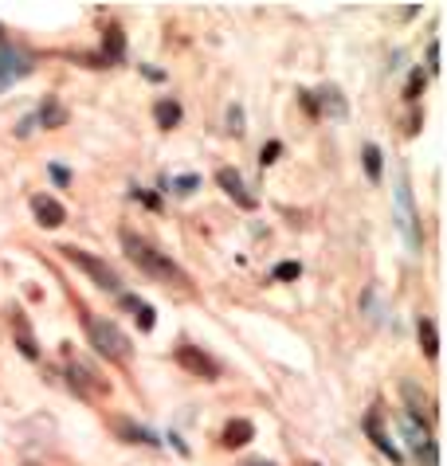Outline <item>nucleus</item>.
Segmentation results:
<instances>
[{
	"mask_svg": "<svg viewBox=\"0 0 447 466\" xmlns=\"http://www.w3.org/2000/svg\"><path fill=\"white\" fill-rule=\"evenodd\" d=\"M400 396L408 400V416L424 424V411H432V404H428L424 392H416V384H412V380H405V384H400Z\"/></svg>",
	"mask_w": 447,
	"mask_h": 466,
	"instance_id": "12",
	"label": "nucleus"
},
{
	"mask_svg": "<svg viewBox=\"0 0 447 466\" xmlns=\"http://www.w3.org/2000/svg\"><path fill=\"white\" fill-rule=\"evenodd\" d=\"M424 90V71H412V79H408V90H405V98L408 103H416V95Z\"/></svg>",
	"mask_w": 447,
	"mask_h": 466,
	"instance_id": "22",
	"label": "nucleus"
},
{
	"mask_svg": "<svg viewBox=\"0 0 447 466\" xmlns=\"http://www.w3.org/2000/svg\"><path fill=\"white\" fill-rule=\"evenodd\" d=\"M365 432H369V435H373V443H377V447H381V451H385V455H389V459H392V462H400V451H397V447H392V443H389V435H385V432H381V424H377V416H365Z\"/></svg>",
	"mask_w": 447,
	"mask_h": 466,
	"instance_id": "14",
	"label": "nucleus"
},
{
	"mask_svg": "<svg viewBox=\"0 0 447 466\" xmlns=\"http://www.w3.org/2000/svg\"><path fill=\"white\" fill-rule=\"evenodd\" d=\"M32 122H40L43 130H59V126H67V110H63L56 98H48V103L40 106V114L32 118Z\"/></svg>",
	"mask_w": 447,
	"mask_h": 466,
	"instance_id": "11",
	"label": "nucleus"
},
{
	"mask_svg": "<svg viewBox=\"0 0 447 466\" xmlns=\"http://www.w3.org/2000/svg\"><path fill=\"white\" fill-rule=\"evenodd\" d=\"M153 118H158L161 130H169V126L181 122V103H173V98H161V103L153 106Z\"/></svg>",
	"mask_w": 447,
	"mask_h": 466,
	"instance_id": "15",
	"label": "nucleus"
},
{
	"mask_svg": "<svg viewBox=\"0 0 447 466\" xmlns=\"http://www.w3.org/2000/svg\"><path fill=\"white\" fill-rule=\"evenodd\" d=\"M111 427L122 439H130V443H145V447H158V439H153L150 432H145V427H138V424H130V419H122V416H114L111 419Z\"/></svg>",
	"mask_w": 447,
	"mask_h": 466,
	"instance_id": "10",
	"label": "nucleus"
},
{
	"mask_svg": "<svg viewBox=\"0 0 447 466\" xmlns=\"http://www.w3.org/2000/svg\"><path fill=\"white\" fill-rule=\"evenodd\" d=\"M314 466H318V462H314Z\"/></svg>",
	"mask_w": 447,
	"mask_h": 466,
	"instance_id": "30",
	"label": "nucleus"
},
{
	"mask_svg": "<svg viewBox=\"0 0 447 466\" xmlns=\"http://www.w3.org/2000/svg\"><path fill=\"white\" fill-rule=\"evenodd\" d=\"M32 126H35L32 118H24V122H20V130H16V134H20V137H28V134H32Z\"/></svg>",
	"mask_w": 447,
	"mask_h": 466,
	"instance_id": "28",
	"label": "nucleus"
},
{
	"mask_svg": "<svg viewBox=\"0 0 447 466\" xmlns=\"http://www.w3.org/2000/svg\"><path fill=\"white\" fill-rule=\"evenodd\" d=\"M428 71H440V40L428 43Z\"/></svg>",
	"mask_w": 447,
	"mask_h": 466,
	"instance_id": "25",
	"label": "nucleus"
},
{
	"mask_svg": "<svg viewBox=\"0 0 447 466\" xmlns=\"http://www.w3.org/2000/svg\"><path fill=\"white\" fill-rule=\"evenodd\" d=\"M122 302H126V306L134 309V314H138V325L145 329V333H150V329H153V309L145 306L142 298H134V294H122Z\"/></svg>",
	"mask_w": 447,
	"mask_h": 466,
	"instance_id": "18",
	"label": "nucleus"
},
{
	"mask_svg": "<svg viewBox=\"0 0 447 466\" xmlns=\"http://www.w3.org/2000/svg\"><path fill=\"white\" fill-rule=\"evenodd\" d=\"M416 333H420V341H424V353L432 356H440V337H435V325L428 322V317H420V325H416Z\"/></svg>",
	"mask_w": 447,
	"mask_h": 466,
	"instance_id": "17",
	"label": "nucleus"
},
{
	"mask_svg": "<svg viewBox=\"0 0 447 466\" xmlns=\"http://www.w3.org/2000/svg\"><path fill=\"white\" fill-rule=\"evenodd\" d=\"M251 435H255V427L248 419H232L224 427V447H243V443H251Z\"/></svg>",
	"mask_w": 447,
	"mask_h": 466,
	"instance_id": "13",
	"label": "nucleus"
},
{
	"mask_svg": "<svg viewBox=\"0 0 447 466\" xmlns=\"http://www.w3.org/2000/svg\"><path fill=\"white\" fill-rule=\"evenodd\" d=\"M227 130H232L235 137L243 134V110H240V106H232V110H227Z\"/></svg>",
	"mask_w": 447,
	"mask_h": 466,
	"instance_id": "23",
	"label": "nucleus"
},
{
	"mask_svg": "<svg viewBox=\"0 0 447 466\" xmlns=\"http://www.w3.org/2000/svg\"><path fill=\"white\" fill-rule=\"evenodd\" d=\"M173 356H177L181 369H189V372H193V377H200V380H216V377H220V364H216L208 353L193 349V345H181V349L173 353Z\"/></svg>",
	"mask_w": 447,
	"mask_h": 466,
	"instance_id": "5",
	"label": "nucleus"
},
{
	"mask_svg": "<svg viewBox=\"0 0 447 466\" xmlns=\"http://www.w3.org/2000/svg\"><path fill=\"white\" fill-rule=\"evenodd\" d=\"M87 333H90V345H95L106 361H126V356H130V337H126L111 317L87 314Z\"/></svg>",
	"mask_w": 447,
	"mask_h": 466,
	"instance_id": "2",
	"label": "nucleus"
},
{
	"mask_svg": "<svg viewBox=\"0 0 447 466\" xmlns=\"http://www.w3.org/2000/svg\"><path fill=\"white\" fill-rule=\"evenodd\" d=\"M298 274H303V267H298V263H279V267H275V279L279 282H290V279H298Z\"/></svg>",
	"mask_w": 447,
	"mask_h": 466,
	"instance_id": "21",
	"label": "nucleus"
},
{
	"mask_svg": "<svg viewBox=\"0 0 447 466\" xmlns=\"http://www.w3.org/2000/svg\"><path fill=\"white\" fill-rule=\"evenodd\" d=\"M51 177H56L59 185H67V180H71V172H67V169H59V164H51Z\"/></svg>",
	"mask_w": 447,
	"mask_h": 466,
	"instance_id": "27",
	"label": "nucleus"
},
{
	"mask_svg": "<svg viewBox=\"0 0 447 466\" xmlns=\"http://www.w3.org/2000/svg\"><path fill=\"white\" fill-rule=\"evenodd\" d=\"M122 251L130 255V263L138 271H145L150 279H161V282H173V286H189L185 271L177 267V263L169 259V255H161L158 247H153L150 240H142V235L134 232H122Z\"/></svg>",
	"mask_w": 447,
	"mask_h": 466,
	"instance_id": "1",
	"label": "nucleus"
},
{
	"mask_svg": "<svg viewBox=\"0 0 447 466\" xmlns=\"http://www.w3.org/2000/svg\"><path fill=\"white\" fill-rule=\"evenodd\" d=\"M248 466H275V462H263V459H259V462H248Z\"/></svg>",
	"mask_w": 447,
	"mask_h": 466,
	"instance_id": "29",
	"label": "nucleus"
},
{
	"mask_svg": "<svg viewBox=\"0 0 447 466\" xmlns=\"http://www.w3.org/2000/svg\"><path fill=\"white\" fill-rule=\"evenodd\" d=\"M275 157H279V141H271L267 149H263V164H271V161H275Z\"/></svg>",
	"mask_w": 447,
	"mask_h": 466,
	"instance_id": "26",
	"label": "nucleus"
},
{
	"mask_svg": "<svg viewBox=\"0 0 447 466\" xmlns=\"http://www.w3.org/2000/svg\"><path fill=\"white\" fill-rule=\"evenodd\" d=\"M361 157H365V177H369V180H381V149H377V145H365Z\"/></svg>",
	"mask_w": 447,
	"mask_h": 466,
	"instance_id": "19",
	"label": "nucleus"
},
{
	"mask_svg": "<svg viewBox=\"0 0 447 466\" xmlns=\"http://www.w3.org/2000/svg\"><path fill=\"white\" fill-rule=\"evenodd\" d=\"M216 180H220V188H224L240 208H255V196L248 192V185H243V177H240L235 169H220V172H216Z\"/></svg>",
	"mask_w": 447,
	"mask_h": 466,
	"instance_id": "7",
	"label": "nucleus"
},
{
	"mask_svg": "<svg viewBox=\"0 0 447 466\" xmlns=\"http://www.w3.org/2000/svg\"><path fill=\"white\" fill-rule=\"evenodd\" d=\"M24 75H32V55L16 43H0V90L20 82Z\"/></svg>",
	"mask_w": 447,
	"mask_h": 466,
	"instance_id": "4",
	"label": "nucleus"
},
{
	"mask_svg": "<svg viewBox=\"0 0 447 466\" xmlns=\"http://www.w3.org/2000/svg\"><path fill=\"white\" fill-rule=\"evenodd\" d=\"M103 51H106V59H122L126 55V35H122V27H106V35H103Z\"/></svg>",
	"mask_w": 447,
	"mask_h": 466,
	"instance_id": "16",
	"label": "nucleus"
},
{
	"mask_svg": "<svg viewBox=\"0 0 447 466\" xmlns=\"http://www.w3.org/2000/svg\"><path fill=\"white\" fill-rule=\"evenodd\" d=\"M173 188H177L181 196H189L193 188H200V177H177V180H173Z\"/></svg>",
	"mask_w": 447,
	"mask_h": 466,
	"instance_id": "24",
	"label": "nucleus"
},
{
	"mask_svg": "<svg viewBox=\"0 0 447 466\" xmlns=\"http://www.w3.org/2000/svg\"><path fill=\"white\" fill-rule=\"evenodd\" d=\"M67 377H71V388H75L79 396H87V400L95 396V392H103V380H98L95 372H90L87 364H79V361L67 364Z\"/></svg>",
	"mask_w": 447,
	"mask_h": 466,
	"instance_id": "9",
	"label": "nucleus"
},
{
	"mask_svg": "<svg viewBox=\"0 0 447 466\" xmlns=\"http://www.w3.org/2000/svg\"><path fill=\"white\" fill-rule=\"evenodd\" d=\"M16 341H20L24 356H40V349H35V341H32V333H28V329H24L20 322H16Z\"/></svg>",
	"mask_w": 447,
	"mask_h": 466,
	"instance_id": "20",
	"label": "nucleus"
},
{
	"mask_svg": "<svg viewBox=\"0 0 447 466\" xmlns=\"http://www.w3.org/2000/svg\"><path fill=\"white\" fill-rule=\"evenodd\" d=\"M63 255H67V263H71V267L87 271L90 279H95V282H98V286H103V290H111V294H122V279H118V271L111 267V263L95 259V255L79 251V247H63Z\"/></svg>",
	"mask_w": 447,
	"mask_h": 466,
	"instance_id": "3",
	"label": "nucleus"
},
{
	"mask_svg": "<svg viewBox=\"0 0 447 466\" xmlns=\"http://www.w3.org/2000/svg\"><path fill=\"white\" fill-rule=\"evenodd\" d=\"M32 212H35V219H40L43 227H63V219H67V208H63L56 196H48V192L32 196Z\"/></svg>",
	"mask_w": 447,
	"mask_h": 466,
	"instance_id": "6",
	"label": "nucleus"
},
{
	"mask_svg": "<svg viewBox=\"0 0 447 466\" xmlns=\"http://www.w3.org/2000/svg\"><path fill=\"white\" fill-rule=\"evenodd\" d=\"M397 204H400V219H405V232H408V243L420 247V235H416V216H412V192H408V172H400V188H397Z\"/></svg>",
	"mask_w": 447,
	"mask_h": 466,
	"instance_id": "8",
	"label": "nucleus"
}]
</instances>
